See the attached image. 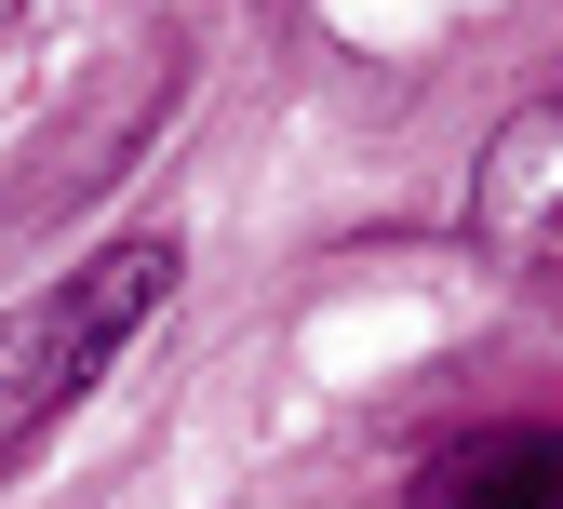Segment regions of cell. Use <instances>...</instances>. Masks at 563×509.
<instances>
[{
	"instance_id": "cell-3",
	"label": "cell",
	"mask_w": 563,
	"mask_h": 509,
	"mask_svg": "<svg viewBox=\"0 0 563 509\" xmlns=\"http://www.w3.org/2000/svg\"><path fill=\"white\" fill-rule=\"evenodd\" d=\"M402 509H563V429H470L416 469Z\"/></svg>"
},
{
	"instance_id": "cell-2",
	"label": "cell",
	"mask_w": 563,
	"mask_h": 509,
	"mask_svg": "<svg viewBox=\"0 0 563 509\" xmlns=\"http://www.w3.org/2000/svg\"><path fill=\"white\" fill-rule=\"evenodd\" d=\"M470 242L510 255V268H563V95L497 121V148L470 175Z\"/></svg>"
},
{
	"instance_id": "cell-1",
	"label": "cell",
	"mask_w": 563,
	"mask_h": 509,
	"mask_svg": "<svg viewBox=\"0 0 563 509\" xmlns=\"http://www.w3.org/2000/svg\"><path fill=\"white\" fill-rule=\"evenodd\" d=\"M175 268H188V255H175V229H134V242H108L95 268H67L41 309L0 322V469H14L41 429L108 376V348L175 296Z\"/></svg>"
}]
</instances>
